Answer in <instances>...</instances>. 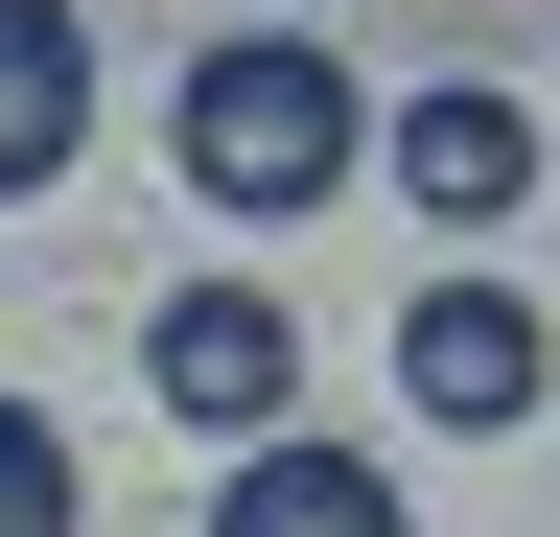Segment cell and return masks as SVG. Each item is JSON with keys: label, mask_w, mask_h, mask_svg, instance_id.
Masks as SVG:
<instances>
[{"label": "cell", "mask_w": 560, "mask_h": 537, "mask_svg": "<svg viewBox=\"0 0 560 537\" xmlns=\"http://www.w3.org/2000/svg\"><path fill=\"white\" fill-rule=\"evenodd\" d=\"M164 164H187L234 234H280V211H327V187H374V94H350L304 24H234V47H187Z\"/></svg>", "instance_id": "cell-1"}, {"label": "cell", "mask_w": 560, "mask_h": 537, "mask_svg": "<svg viewBox=\"0 0 560 537\" xmlns=\"http://www.w3.org/2000/svg\"><path fill=\"white\" fill-rule=\"evenodd\" d=\"M140 397H164L187 444H280V421H304V304H280V281H164Z\"/></svg>", "instance_id": "cell-2"}, {"label": "cell", "mask_w": 560, "mask_h": 537, "mask_svg": "<svg viewBox=\"0 0 560 537\" xmlns=\"http://www.w3.org/2000/svg\"><path fill=\"white\" fill-rule=\"evenodd\" d=\"M374 187H397L420 234H514V211H537V117L490 94V71H444V94L374 117Z\"/></svg>", "instance_id": "cell-3"}, {"label": "cell", "mask_w": 560, "mask_h": 537, "mask_svg": "<svg viewBox=\"0 0 560 537\" xmlns=\"http://www.w3.org/2000/svg\"><path fill=\"white\" fill-rule=\"evenodd\" d=\"M537 374H560V327L490 281V257L397 304V397H420V421H467V444H490V421H537Z\"/></svg>", "instance_id": "cell-4"}, {"label": "cell", "mask_w": 560, "mask_h": 537, "mask_svg": "<svg viewBox=\"0 0 560 537\" xmlns=\"http://www.w3.org/2000/svg\"><path fill=\"white\" fill-rule=\"evenodd\" d=\"M210 537H420V514H397V467H374V444H304V421H280V444L210 467Z\"/></svg>", "instance_id": "cell-5"}, {"label": "cell", "mask_w": 560, "mask_h": 537, "mask_svg": "<svg viewBox=\"0 0 560 537\" xmlns=\"http://www.w3.org/2000/svg\"><path fill=\"white\" fill-rule=\"evenodd\" d=\"M70 141H94V24L70 0H0V211L70 187Z\"/></svg>", "instance_id": "cell-6"}, {"label": "cell", "mask_w": 560, "mask_h": 537, "mask_svg": "<svg viewBox=\"0 0 560 537\" xmlns=\"http://www.w3.org/2000/svg\"><path fill=\"white\" fill-rule=\"evenodd\" d=\"M0 537H94V491H70V421H47V397H0Z\"/></svg>", "instance_id": "cell-7"}]
</instances>
